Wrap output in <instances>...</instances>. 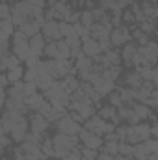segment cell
Wrapping results in <instances>:
<instances>
[{
	"label": "cell",
	"instance_id": "1",
	"mask_svg": "<svg viewBox=\"0 0 158 160\" xmlns=\"http://www.w3.org/2000/svg\"><path fill=\"white\" fill-rule=\"evenodd\" d=\"M11 38H13V54L21 62H26L32 56V50H30V45H28V38L21 30H15Z\"/></svg>",
	"mask_w": 158,
	"mask_h": 160
},
{
	"label": "cell",
	"instance_id": "2",
	"mask_svg": "<svg viewBox=\"0 0 158 160\" xmlns=\"http://www.w3.org/2000/svg\"><path fill=\"white\" fill-rule=\"evenodd\" d=\"M52 142H54V147H60V149H63V151H67V153H71V151L80 143L78 136H75V134H62V132H58V134L52 138Z\"/></svg>",
	"mask_w": 158,
	"mask_h": 160
},
{
	"label": "cell",
	"instance_id": "3",
	"mask_svg": "<svg viewBox=\"0 0 158 160\" xmlns=\"http://www.w3.org/2000/svg\"><path fill=\"white\" fill-rule=\"evenodd\" d=\"M24 119V114L19 112V110H6L4 116L0 118V123H2V128H4V134H9L11 128L19 123V121Z\"/></svg>",
	"mask_w": 158,
	"mask_h": 160
},
{
	"label": "cell",
	"instance_id": "4",
	"mask_svg": "<svg viewBox=\"0 0 158 160\" xmlns=\"http://www.w3.org/2000/svg\"><path fill=\"white\" fill-rule=\"evenodd\" d=\"M108 39H110V45L114 48V47H123L125 43H130L132 38H130V32H128L126 26H117V28H112L110 30Z\"/></svg>",
	"mask_w": 158,
	"mask_h": 160
},
{
	"label": "cell",
	"instance_id": "5",
	"mask_svg": "<svg viewBox=\"0 0 158 160\" xmlns=\"http://www.w3.org/2000/svg\"><path fill=\"white\" fill-rule=\"evenodd\" d=\"M56 128H58V132H62V134H78V130L82 128L77 121L71 119V116L69 114H65L62 119L56 121Z\"/></svg>",
	"mask_w": 158,
	"mask_h": 160
},
{
	"label": "cell",
	"instance_id": "6",
	"mask_svg": "<svg viewBox=\"0 0 158 160\" xmlns=\"http://www.w3.org/2000/svg\"><path fill=\"white\" fill-rule=\"evenodd\" d=\"M41 36L45 38V41H60L62 39V34H60L58 22L56 21H43V24H41Z\"/></svg>",
	"mask_w": 158,
	"mask_h": 160
},
{
	"label": "cell",
	"instance_id": "7",
	"mask_svg": "<svg viewBox=\"0 0 158 160\" xmlns=\"http://www.w3.org/2000/svg\"><path fill=\"white\" fill-rule=\"evenodd\" d=\"M28 130H30V125H28V119L24 118V119L19 121V123L11 128V132H9L11 142H15V143H22L24 138H26V134H28Z\"/></svg>",
	"mask_w": 158,
	"mask_h": 160
},
{
	"label": "cell",
	"instance_id": "8",
	"mask_svg": "<svg viewBox=\"0 0 158 160\" xmlns=\"http://www.w3.org/2000/svg\"><path fill=\"white\" fill-rule=\"evenodd\" d=\"M67 110H75L77 114H78L82 119H89L91 116H95V106L93 104H89V102H78V101H71V104H69V108Z\"/></svg>",
	"mask_w": 158,
	"mask_h": 160
},
{
	"label": "cell",
	"instance_id": "9",
	"mask_svg": "<svg viewBox=\"0 0 158 160\" xmlns=\"http://www.w3.org/2000/svg\"><path fill=\"white\" fill-rule=\"evenodd\" d=\"M28 125H30V132H36V134H45L50 128V121L45 119L43 116H39L37 112L32 116V119L28 121Z\"/></svg>",
	"mask_w": 158,
	"mask_h": 160
},
{
	"label": "cell",
	"instance_id": "10",
	"mask_svg": "<svg viewBox=\"0 0 158 160\" xmlns=\"http://www.w3.org/2000/svg\"><path fill=\"white\" fill-rule=\"evenodd\" d=\"M80 50H82V54H84V56H87V58H97V56H101V54H102L99 41L91 39V38H89V39H86V41H82Z\"/></svg>",
	"mask_w": 158,
	"mask_h": 160
},
{
	"label": "cell",
	"instance_id": "11",
	"mask_svg": "<svg viewBox=\"0 0 158 160\" xmlns=\"http://www.w3.org/2000/svg\"><path fill=\"white\" fill-rule=\"evenodd\" d=\"M110 30H112V24H104V22H95L89 32H91V39L101 41V39H108L110 36Z\"/></svg>",
	"mask_w": 158,
	"mask_h": 160
},
{
	"label": "cell",
	"instance_id": "12",
	"mask_svg": "<svg viewBox=\"0 0 158 160\" xmlns=\"http://www.w3.org/2000/svg\"><path fill=\"white\" fill-rule=\"evenodd\" d=\"M41 24H43L41 19H30V21L22 22V24L19 26V30H21L26 38H32V36H36V34L41 32Z\"/></svg>",
	"mask_w": 158,
	"mask_h": 160
},
{
	"label": "cell",
	"instance_id": "13",
	"mask_svg": "<svg viewBox=\"0 0 158 160\" xmlns=\"http://www.w3.org/2000/svg\"><path fill=\"white\" fill-rule=\"evenodd\" d=\"M45 38L39 34H36V36H32V38H28V45H30V50H32V56H36V58H39L41 54H43V48H45Z\"/></svg>",
	"mask_w": 158,
	"mask_h": 160
},
{
	"label": "cell",
	"instance_id": "14",
	"mask_svg": "<svg viewBox=\"0 0 158 160\" xmlns=\"http://www.w3.org/2000/svg\"><path fill=\"white\" fill-rule=\"evenodd\" d=\"M102 125H104V119L99 116H91L89 119L84 121V128L89 130L91 134H99V136H102Z\"/></svg>",
	"mask_w": 158,
	"mask_h": 160
},
{
	"label": "cell",
	"instance_id": "15",
	"mask_svg": "<svg viewBox=\"0 0 158 160\" xmlns=\"http://www.w3.org/2000/svg\"><path fill=\"white\" fill-rule=\"evenodd\" d=\"M9 99H13V101H19V102H24V99H26V95H24V82L21 80V82H15V84H11V88H9Z\"/></svg>",
	"mask_w": 158,
	"mask_h": 160
},
{
	"label": "cell",
	"instance_id": "16",
	"mask_svg": "<svg viewBox=\"0 0 158 160\" xmlns=\"http://www.w3.org/2000/svg\"><path fill=\"white\" fill-rule=\"evenodd\" d=\"M99 118H102L104 121L114 123L116 127L121 125V119L117 118V114H116V108H114V106H102V108H99Z\"/></svg>",
	"mask_w": 158,
	"mask_h": 160
},
{
	"label": "cell",
	"instance_id": "17",
	"mask_svg": "<svg viewBox=\"0 0 158 160\" xmlns=\"http://www.w3.org/2000/svg\"><path fill=\"white\" fill-rule=\"evenodd\" d=\"M73 67L77 69V73H82V71H93V60L87 58V56H84V54H80L78 58L75 60ZM93 73H95V71H93Z\"/></svg>",
	"mask_w": 158,
	"mask_h": 160
},
{
	"label": "cell",
	"instance_id": "18",
	"mask_svg": "<svg viewBox=\"0 0 158 160\" xmlns=\"http://www.w3.org/2000/svg\"><path fill=\"white\" fill-rule=\"evenodd\" d=\"M60 82H62V86H63V89L71 95L75 89H78V86H80V80L75 77V75H65L63 78H60Z\"/></svg>",
	"mask_w": 158,
	"mask_h": 160
},
{
	"label": "cell",
	"instance_id": "19",
	"mask_svg": "<svg viewBox=\"0 0 158 160\" xmlns=\"http://www.w3.org/2000/svg\"><path fill=\"white\" fill-rule=\"evenodd\" d=\"M43 102H45V97L39 95V91H36L34 95H28V97L24 99V104H26L28 110H39V106Z\"/></svg>",
	"mask_w": 158,
	"mask_h": 160
},
{
	"label": "cell",
	"instance_id": "20",
	"mask_svg": "<svg viewBox=\"0 0 158 160\" xmlns=\"http://www.w3.org/2000/svg\"><path fill=\"white\" fill-rule=\"evenodd\" d=\"M102 136H99V134H89L82 143H84V147H87V149H95V151H99L101 147H102Z\"/></svg>",
	"mask_w": 158,
	"mask_h": 160
},
{
	"label": "cell",
	"instance_id": "21",
	"mask_svg": "<svg viewBox=\"0 0 158 160\" xmlns=\"http://www.w3.org/2000/svg\"><path fill=\"white\" fill-rule=\"evenodd\" d=\"M141 8V11H143V17L147 19V21H155L158 15V8L155 6V4H151V2H143V6H140Z\"/></svg>",
	"mask_w": 158,
	"mask_h": 160
},
{
	"label": "cell",
	"instance_id": "22",
	"mask_svg": "<svg viewBox=\"0 0 158 160\" xmlns=\"http://www.w3.org/2000/svg\"><path fill=\"white\" fill-rule=\"evenodd\" d=\"M132 127H134V132H136V136H138L140 142H145L147 138H151V128H149V125L138 123V125H132Z\"/></svg>",
	"mask_w": 158,
	"mask_h": 160
},
{
	"label": "cell",
	"instance_id": "23",
	"mask_svg": "<svg viewBox=\"0 0 158 160\" xmlns=\"http://www.w3.org/2000/svg\"><path fill=\"white\" fill-rule=\"evenodd\" d=\"M117 93H119V97H121V101H123V104H132L136 101L134 99L136 89H132V88H119Z\"/></svg>",
	"mask_w": 158,
	"mask_h": 160
},
{
	"label": "cell",
	"instance_id": "24",
	"mask_svg": "<svg viewBox=\"0 0 158 160\" xmlns=\"http://www.w3.org/2000/svg\"><path fill=\"white\" fill-rule=\"evenodd\" d=\"M54 80L56 78H52L50 75H37V78H36V86H37V89H41L43 93L54 84Z\"/></svg>",
	"mask_w": 158,
	"mask_h": 160
},
{
	"label": "cell",
	"instance_id": "25",
	"mask_svg": "<svg viewBox=\"0 0 158 160\" xmlns=\"http://www.w3.org/2000/svg\"><path fill=\"white\" fill-rule=\"evenodd\" d=\"M39 147H41V151H43V155L47 157V158H52L54 157V142H52V138H43L41 140V143H39Z\"/></svg>",
	"mask_w": 158,
	"mask_h": 160
},
{
	"label": "cell",
	"instance_id": "26",
	"mask_svg": "<svg viewBox=\"0 0 158 160\" xmlns=\"http://www.w3.org/2000/svg\"><path fill=\"white\" fill-rule=\"evenodd\" d=\"M101 75H102V78L110 80V82H116V80H117V77L121 75V67H119V65L106 67V69H102V71H101Z\"/></svg>",
	"mask_w": 158,
	"mask_h": 160
},
{
	"label": "cell",
	"instance_id": "27",
	"mask_svg": "<svg viewBox=\"0 0 158 160\" xmlns=\"http://www.w3.org/2000/svg\"><path fill=\"white\" fill-rule=\"evenodd\" d=\"M147 155H149V151L145 149L143 142H140V143L132 145V158H134V160H147Z\"/></svg>",
	"mask_w": 158,
	"mask_h": 160
},
{
	"label": "cell",
	"instance_id": "28",
	"mask_svg": "<svg viewBox=\"0 0 158 160\" xmlns=\"http://www.w3.org/2000/svg\"><path fill=\"white\" fill-rule=\"evenodd\" d=\"M141 77L136 73V71H132V73H128L126 77H125V84H126V88H132V89H138L140 86H141Z\"/></svg>",
	"mask_w": 158,
	"mask_h": 160
},
{
	"label": "cell",
	"instance_id": "29",
	"mask_svg": "<svg viewBox=\"0 0 158 160\" xmlns=\"http://www.w3.org/2000/svg\"><path fill=\"white\" fill-rule=\"evenodd\" d=\"M136 48H138V47H136L134 43H125V45H123V50H121V54H119V56H121V62H123V60H125V62H130L132 56L136 54Z\"/></svg>",
	"mask_w": 158,
	"mask_h": 160
},
{
	"label": "cell",
	"instance_id": "30",
	"mask_svg": "<svg viewBox=\"0 0 158 160\" xmlns=\"http://www.w3.org/2000/svg\"><path fill=\"white\" fill-rule=\"evenodd\" d=\"M22 75H24V69L19 65V67H15V69H9L7 71V75H6V78H7V84H15V82H21L22 80Z\"/></svg>",
	"mask_w": 158,
	"mask_h": 160
},
{
	"label": "cell",
	"instance_id": "31",
	"mask_svg": "<svg viewBox=\"0 0 158 160\" xmlns=\"http://www.w3.org/2000/svg\"><path fill=\"white\" fill-rule=\"evenodd\" d=\"M19 63H21V60L15 56V54H6L4 58H2V67L4 69H15V67H19Z\"/></svg>",
	"mask_w": 158,
	"mask_h": 160
},
{
	"label": "cell",
	"instance_id": "32",
	"mask_svg": "<svg viewBox=\"0 0 158 160\" xmlns=\"http://www.w3.org/2000/svg\"><path fill=\"white\" fill-rule=\"evenodd\" d=\"M102 147L106 155H112V157H119V142L117 140H110V142H102Z\"/></svg>",
	"mask_w": 158,
	"mask_h": 160
},
{
	"label": "cell",
	"instance_id": "33",
	"mask_svg": "<svg viewBox=\"0 0 158 160\" xmlns=\"http://www.w3.org/2000/svg\"><path fill=\"white\" fill-rule=\"evenodd\" d=\"M43 54H45L48 60H58V47H56V41H48V43H45Z\"/></svg>",
	"mask_w": 158,
	"mask_h": 160
},
{
	"label": "cell",
	"instance_id": "34",
	"mask_svg": "<svg viewBox=\"0 0 158 160\" xmlns=\"http://www.w3.org/2000/svg\"><path fill=\"white\" fill-rule=\"evenodd\" d=\"M104 56V62L112 67V65H119L121 63V56H119V52H116V50H106V52H102Z\"/></svg>",
	"mask_w": 158,
	"mask_h": 160
},
{
	"label": "cell",
	"instance_id": "35",
	"mask_svg": "<svg viewBox=\"0 0 158 160\" xmlns=\"http://www.w3.org/2000/svg\"><path fill=\"white\" fill-rule=\"evenodd\" d=\"M56 47H58V60H69V56H71V48L65 45V41L63 39L56 41Z\"/></svg>",
	"mask_w": 158,
	"mask_h": 160
},
{
	"label": "cell",
	"instance_id": "36",
	"mask_svg": "<svg viewBox=\"0 0 158 160\" xmlns=\"http://www.w3.org/2000/svg\"><path fill=\"white\" fill-rule=\"evenodd\" d=\"M58 28H60L62 39H63V38H69V36H77V34H75V26H73V24H69V22H65V21L58 22Z\"/></svg>",
	"mask_w": 158,
	"mask_h": 160
},
{
	"label": "cell",
	"instance_id": "37",
	"mask_svg": "<svg viewBox=\"0 0 158 160\" xmlns=\"http://www.w3.org/2000/svg\"><path fill=\"white\" fill-rule=\"evenodd\" d=\"M75 26V34L78 36L80 41H86L91 38V32H89V28H86L84 24H80V22H77V24H73Z\"/></svg>",
	"mask_w": 158,
	"mask_h": 160
},
{
	"label": "cell",
	"instance_id": "38",
	"mask_svg": "<svg viewBox=\"0 0 158 160\" xmlns=\"http://www.w3.org/2000/svg\"><path fill=\"white\" fill-rule=\"evenodd\" d=\"M0 32L4 34V36H13V32H15V26H13V22H11V19H4V21H0Z\"/></svg>",
	"mask_w": 158,
	"mask_h": 160
},
{
	"label": "cell",
	"instance_id": "39",
	"mask_svg": "<svg viewBox=\"0 0 158 160\" xmlns=\"http://www.w3.org/2000/svg\"><path fill=\"white\" fill-rule=\"evenodd\" d=\"M80 24H84L86 28H91L93 24H95V21H93V15H91V11L89 9H86V11H82L80 13Z\"/></svg>",
	"mask_w": 158,
	"mask_h": 160
},
{
	"label": "cell",
	"instance_id": "40",
	"mask_svg": "<svg viewBox=\"0 0 158 160\" xmlns=\"http://www.w3.org/2000/svg\"><path fill=\"white\" fill-rule=\"evenodd\" d=\"M119 157H132V145L126 142H119Z\"/></svg>",
	"mask_w": 158,
	"mask_h": 160
},
{
	"label": "cell",
	"instance_id": "41",
	"mask_svg": "<svg viewBox=\"0 0 158 160\" xmlns=\"http://www.w3.org/2000/svg\"><path fill=\"white\" fill-rule=\"evenodd\" d=\"M143 145H145V149H147L149 153H158V140L156 138H147V140L143 142Z\"/></svg>",
	"mask_w": 158,
	"mask_h": 160
},
{
	"label": "cell",
	"instance_id": "42",
	"mask_svg": "<svg viewBox=\"0 0 158 160\" xmlns=\"http://www.w3.org/2000/svg\"><path fill=\"white\" fill-rule=\"evenodd\" d=\"M65 41V45L73 50V48H80V45H82V41L78 39V36H69V38H63Z\"/></svg>",
	"mask_w": 158,
	"mask_h": 160
},
{
	"label": "cell",
	"instance_id": "43",
	"mask_svg": "<svg viewBox=\"0 0 158 160\" xmlns=\"http://www.w3.org/2000/svg\"><path fill=\"white\" fill-rule=\"evenodd\" d=\"M80 155H82L84 158H87V160H97L99 151H95V149H87V147H82V149H80Z\"/></svg>",
	"mask_w": 158,
	"mask_h": 160
},
{
	"label": "cell",
	"instance_id": "44",
	"mask_svg": "<svg viewBox=\"0 0 158 160\" xmlns=\"http://www.w3.org/2000/svg\"><path fill=\"white\" fill-rule=\"evenodd\" d=\"M4 19H11V6L6 2L0 4V21H4Z\"/></svg>",
	"mask_w": 158,
	"mask_h": 160
},
{
	"label": "cell",
	"instance_id": "45",
	"mask_svg": "<svg viewBox=\"0 0 158 160\" xmlns=\"http://www.w3.org/2000/svg\"><path fill=\"white\" fill-rule=\"evenodd\" d=\"M108 99H110V106H114V108L123 106V101H121V97H119L117 91H112V93H108Z\"/></svg>",
	"mask_w": 158,
	"mask_h": 160
},
{
	"label": "cell",
	"instance_id": "46",
	"mask_svg": "<svg viewBox=\"0 0 158 160\" xmlns=\"http://www.w3.org/2000/svg\"><path fill=\"white\" fill-rule=\"evenodd\" d=\"M121 22H128V24H132V22H134V15H132V11H130V9L121 11Z\"/></svg>",
	"mask_w": 158,
	"mask_h": 160
},
{
	"label": "cell",
	"instance_id": "47",
	"mask_svg": "<svg viewBox=\"0 0 158 160\" xmlns=\"http://www.w3.org/2000/svg\"><path fill=\"white\" fill-rule=\"evenodd\" d=\"M37 91V86H36V82H24V95L28 97V95H34Z\"/></svg>",
	"mask_w": 158,
	"mask_h": 160
},
{
	"label": "cell",
	"instance_id": "48",
	"mask_svg": "<svg viewBox=\"0 0 158 160\" xmlns=\"http://www.w3.org/2000/svg\"><path fill=\"white\" fill-rule=\"evenodd\" d=\"M22 78H24V82H36V78H37L36 69H26V73L22 75Z\"/></svg>",
	"mask_w": 158,
	"mask_h": 160
},
{
	"label": "cell",
	"instance_id": "49",
	"mask_svg": "<svg viewBox=\"0 0 158 160\" xmlns=\"http://www.w3.org/2000/svg\"><path fill=\"white\" fill-rule=\"evenodd\" d=\"M80 158H82V155H80L78 145H77V147H75V149H73V151H71V153H69V155H67L63 160H80Z\"/></svg>",
	"mask_w": 158,
	"mask_h": 160
},
{
	"label": "cell",
	"instance_id": "50",
	"mask_svg": "<svg viewBox=\"0 0 158 160\" xmlns=\"http://www.w3.org/2000/svg\"><path fill=\"white\" fill-rule=\"evenodd\" d=\"M37 60H39V58H36V56H30V58L24 62V63H26V69H34V67H36V63H37Z\"/></svg>",
	"mask_w": 158,
	"mask_h": 160
},
{
	"label": "cell",
	"instance_id": "51",
	"mask_svg": "<svg viewBox=\"0 0 158 160\" xmlns=\"http://www.w3.org/2000/svg\"><path fill=\"white\" fill-rule=\"evenodd\" d=\"M7 145H11V140L7 138V134H4V136H0V147H2V149H6Z\"/></svg>",
	"mask_w": 158,
	"mask_h": 160
},
{
	"label": "cell",
	"instance_id": "52",
	"mask_svg": "<svg viewBox=\"0 0 158 160\" xmlns=\"http://www.w3.org/2000/svg\"><path fill=\"white\" fill-rule=\"evenodd\" d=\"M149 41H151V39H149V36H147V34H140V38H138V43H140V47H145Z\"/></svg>",
	"mask_w": 158,
	"mask_h": 160
},
{
	"label": "cell",
	"instance_id": "53",
	"mask_svg": "<svg viewBox=\"0 0 158 160\" xmlns=\"http://www.w3.org/2000/svg\"><path fill=\"white\" fill-rule=\"evenodd\" d=\"M6 99H7V93H6V89L2 88V89H0V110H2L4 104H6Z\"/></svg>",
	"mask_w": 158,
	"mask_h": 160
},
{
	"label": "cell",
	"instance_id": "54",
	"mask_svg": "<svg viewBox=\"0 0 158 160\" xmlns=\"http://www.w3.org/2000/svg\"><path fill=\"white\" fill-rule=\"evenodd\" d=\"M6 86H7V78H6V75L0 73V89H2V88L6 89Z\"/></svg>",
	"mask_w": 158,
	"mask_h": 160
},
{
	"label": "cell",
	"instance_id": "55",
	"mask_svg": "<svg viewBox=\"0 0 158 160\" xmlns=\"http://www.w3.org/2000/svg\"><path fill=\"white\" fill-rule=\"evenodd\" d=\"M0 136H4V128H2V123H0Z\"/></svg>",
	"mask_w": 158,
	"mask_h": 160
},
{
	"label": "cell",
	"instance_id": "56",
	"mask_svg": "<svg viewBox=\"0 0 158 160\" xmlns=\"http://www.w3.org/2000/svg\"><path fill=\"white\" fill-rule=\"evenodd\" d=\"M147 2H151V4H156V0H147Z\"/></svg>",
	"mask_w": 158,
	"mask_h": 160
},
{
	"label": "cell",
	"instance_id": "57",
	"mask_svg": "<svg viewBox=\"0 0 158 160\" xmlns=\"http://www.w3.org/2000/svg\"><path fill=\"white\" fill-rule=\"evenodd\" d=\"M11 2H15V4H17V2H21V0H11Z\"/></svg>",
	"mask_w": 158,
	"mask_h": 160
},
{
	"label": "cell",
	"instance_id": "58",
	"mask_svg": "<svg viewBox=\"0 0 158 160\" xmlns=\"http://www.w3.org/2000/svg\"><path fill=\"white\" fill-rule=\"evenodd\" d=\"M80 160H87V158H84V157H82V158H80Z\"/></svg>",
	"mask_w": 158,
	"mask_h": 160
},
{
	"label": "cell",
	"instance_id": "59",
	"mask_svg": "<svg viewBox=\"0 0 158 160\" xmlns=\"http://www.w3.org/2000/svg\"><path fill=\"white\" fill-rule=\"evenodd\" d=\"M58 2H65V0H58Z\"/></svg>",
	"mask_w": 158,
	"mask_h": 160
},
{
	"label": "cell",
	"instance_id": "60",
	"mask_svg": "<svg viewBox=\"0 0 158 160\" xmlns=\"http://www.w3.org/2000/svg\"><path fill=\"white\" fill-rule=\"evenodd\" d=\"M2 151H4V149H0V155H2Z\"/></svg>",
	"mask_w": 158,
	"mask_h": 160
},
{
	"label": "cell",
	"instance_id": "61",
	"mask_svg": "<svg viewBox=\"0 0 158 160\" xmlns=\"http://www.w3.org/2000/svg\"><path fill=\"white\" fill-rule=\"evenodd\" d=\"M41 2H47V0H41Z\"/></svg>",
	"mask_w": 158,
	"mask_h": 160
},
{
	"label": "cell",
	"instance_id": "62",
	"mask_svg": "<svg viewBox=\"0 0 158 160\" xmlns=\"http://www.w3.org/2000/svg\"><path fill=\"white\" fill-rule=\"evenodd\" d=\"M0 2H6V0H0Z\"/></svg>",
	"mask_w": 158,
	"mask_h": 160
}]
</instances>
